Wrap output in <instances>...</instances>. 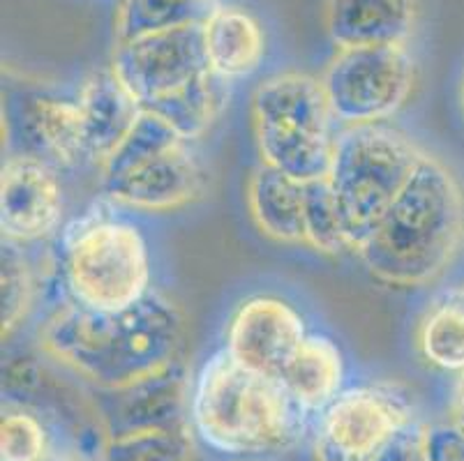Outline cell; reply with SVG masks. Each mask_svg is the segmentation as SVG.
<instances>
[{
	"label": "cell",
	"instance_id": "1",
	"mask_svg": "<svg viewBox=\"0 0 464 461\" xmlns=\"http://www.w3.org/2000/svg\"><path fill=\"white\" fill-rule=\"evenodd\" d=\"M185 314L150 291L121 312H92L70 303L40 330L46 358L97 390H121L183 358Z\"/></svg>",
	"mask_w": 464,
	"mask_h": 461
},
{
	"label": "cell",
	"instance_id": "2",
	"mask_svg": "<svg viewBox=\"0 0 464 461\" xmlns=\"http://www.w3.org/2000/svg\"><path fill=\"white\" fill-rule=\"evenodd\" d=\"M462 245V185L441 159L425 152L407 187L356 254L382 284L420 289L450 268Z\"/></svg>",
	"mask_w": 464,
	"mask_h": 461
},
{
	"label": "cell",
	"instance_id": "3",
	"mask_svg": "<svg viewBox=\"0 0 464 461\" xmlns=\"http://www.w3.org/2000/svg\"><path fill=\"white\" fill-rule=\"evenodd\" d=\"M307 418L280 380L247 370L225 349L204 362L192 383V429L218 455H282L303 437Z\"/></svg>",
	"mask_w": 464,
	"mask_h": 461
},
{
	"label": "cell",
	"instance_id": "4",
	"mask_svg": "<svg viewBox=\"0 0 464 461\" xmlns=\"http://www.w3.org/2000/svg\"><path fill=\"white\" fill-rule=\"evenodd\" d=\"M425 150L388 125L342 127L335 134L328 185L356 252L402 194Z\"/></svg>",
	"mask_w": 464,
	"mask_h": 461
},
{
	"label": "cell",
	"instance_id": "5",
	"mask_svg": "<svg viewBox=\"0 0 464 461\" xmlns=\"http://www.w3.org/2000/svg\"><path fill=\"white\" fill-rule=\"evenodd\" d=\"M58 270L70 303L92 312L128 310L153 291L141 228L107 213H91L67 228Z\"/></svg>",
	"mask_w": 464,
	"mask_h": 461
},
{
	"label": "cell",
	"instance_id": "6",
	"mask_svg": "<svg viewBox=\"0 0 464 461\" xmlns=\"http://www.w3.org/2000/svg\"><path fill=\"white\" fill-rule=\"evenodd\" d=\"M252 130L261 164L312 183L328 176L335 118L319 76L280 72L252 92Z\"/></svg>",
	"mask_w": 464,
	"mask_h": 461
},
{
	"label": "cell",
	"instance_id": "7",
	"mask_svg": "<svg viewBox=\"0 0 464 461\" xmlns=\"http://www.w3.org/2000/svg\"><path fill=\"white\" fill-rule=\"evenodd\" d=\"M322 86L342 127L386 125L411 100L419 67L407 44L337 49Z\"/></svg>",
	"mask_w": 464,
	"mask_h": 461
},
{
	"label": "cell",
	"instance_id": "8",
	"mask_svg": "<svg viewBox=\"0 0 464 461\" xmlns=\"http://www.w3.org/2000/svg\"><path fill=\"white\" fill-rule=\"evenodd\" d=\"M413 418V401L398 386L347 388L319 413L314 459L372 461Z\"/></svg>",
	"mask_w": 464,
	"mask_h": 461
},
{
	"label": "cell",
	"instance_id": "9",
	"mask_svg": "<svg viewBox=\"0 0 464 461\" xmlns=\"http://www.w3.org/2000/svg\"><path fill=\"white\" fill-rule=\"evenodd\" d=\"M201 25L150 33L113 46L109 65L141 107L180 91L208 72Z\"/></svg>",
	"mask_w": 464,
	"mask_h": 461
},
{
	"label": "cell",
	"instance_id": "10",
	"mask_svg": "<svg viewBox=\"0 0 464 461\" xmlns=\"http://www.w3.org/2000/svg\"><path fill=\"white\" fill-rule=\"evenodd\" d=\"M95 406L107 438L137 431L192 429V383L188 365L180 358L128 388L97 390Z\"/></svg>",
	"mask_w": 464,
	"mask_h": 461
},
{
	"label": "cell",
	"instance_id": "11",
	"mask_svg": "<svg viewBox=\"0 0 464 461\" xmlns=\"http://www.w3.org/2000/svg\"><path fill=\"white\" fill-rule=\"evenodd\" d=\"M307 335L305 321L286 300L255 295L231 314L225 351L247 370L277 380Z\"/></svg>",
	"mask_w": 464,
	"mask_h": 461
},
{
	"label": "cell",
	"instance_id": "12",
	"mask_svg": "<svg viewBox=\"0 0 464 461\" xmlns=\"http://www.w3.org/2000/svg\"><path fill=\"white\" fill-rule=\"evenodd\" d=\"M63 187L40 155H10L0 178L3 240L28 245L53 235L63 219Z\"/></svg>",
	"mask_w": 464,
	"mask_h": 461
},
{
	"label": "cell",
	"instance_id": "13",
	"mask_svg": "<svg viewBox=\"0 0 464 461\" xmlns=\"http://www.w3.org/2000/svg\"><path fill=\"white\" fill-rule=\"evenodd\" d=\"M102 192L111 203L134 213H174L204 197L206 171L183 141L102 180Z\"/></svg>",
	"mask_w": 464,
	"mask_h": 461
},
{
	"label": "cell",
	"instance_id": "14",
	"mask_svg": "<svg viewBox=\"0 0 464 461\" xmlns=\"http://www.w3.org/2000/svg\"><path fill=\"white\" fill-rule=\"evenodd\" d=\"M82 111L86 159L102 167L137 125L143 107L125 88L111 65L92 70L77 95Z\"/></svg>",
	"mask_w": 464,
	"mask_h": 461
},
{
	"label": "cell",
	"instance_id": "15",
	"mask_svg": "<svg viewBox=\"0 0 464 461\" xmlns=\"http://www.w3.org/2000/svg\"><path fill=\"white\" fill-rule=\"evenodd\" d=\"M419 0H324L322 21L337 49L407 44Z\"/></svg>",
	"mask_w": 464,
	"mask_h": 461
},
{
	"label": "cell",
	"instance_id": "16",
	"mask_svg": "<svg viewBox=\"0 0 464 461\" xmlns=\"http://www.w3.org/2000/svg\"><path fill=\"white\" fill-rule=\"evenodd\" d=\"M208 70L225 82L255 74L266 58V33L246 7L222 5L201 25Z\"/></svg>",
	"mask_w": 464,
	"mask_h": 461
},
{
	"label": "cell",
	"instance_id": "17",
	"mask_svg": "<svg viewBox=\"0 0 464 461\" xmlns=\"http://www.w3.org/2000/svg\"><path fill=\"white\" fill-rule=\"evenodd\" d=\"M247 210L266 238L305 245V183L273 167H256L247 180Z\"/></svg>",
	"mask_w": 464,
	"mask_h": 461
},
{
	"label": "cell",
	"instance_id": "18",
	"mask_svg": "<svg viewBox=\"0 0 464 461\" xmlns=\"http://www.w3.org/2000/svg\"><path fill=\"white\" fill-rule=\"evenodd\" d=\"M277 380L310 416L322 413L342 392L344 355L331 337L307 335Z\"/></svg>",
	"mask_w": 464,
	"mask_h": 461
},
{
	"label": "cell",
	"instance_id": "19",
	"mask_svg": "<svg viewBox=\"0 0 464 461\" xmlns=\"http://www.w3.org/2000/svg\"><path fill=\"white\" fill-rule=\"evenodd\" d=\"M24 130L40 158L53 167H74L86 158L77 100L58 95L28 97L24 104Z\"/></svg>",
	"mask_w": 464,
	"mask_h": 461
},
{
	"label": "cell",
	"instance_id": "20",
	"mask_svg": "<svg viewBox=\"0 0 464 461\" xmlns=\"http://www.w3.org/2000/svg\"><path fill=\"white\" fill-rule=\"evenodd\" d=\"M227 101H229V82L208 70L180 91L143 109L162 118L185 143H189L208 134L210 127L225 111Z\"/></svg>",
	"mask_w": 464,
	"mask_h": 461
},
{
	"label": "cell",
	"instance_id": "21",
	"mask_svg": "<svg viewBox=\"0 0 464 461\" xmlns=\"http://www.w3.org/2000/svg\"><path fill=\"white\" fill-rule=\"evenodd\" d=\"M416 349L428 365L464 374V286L425 310L416 325Z\"/></svg>",
	"mask_w": 464,
	"mask_h": 461
},
{
	"label": "cell",
	"instance_id": "22",
	"mask_svg": "<svg viewBox=\"0 0 464 461\" xmlns=\"http://www.w3.org/2000/svg\"><path fill=\"white\" fill-rule=\"evenodd\" d=\"M218 5L219 0H118L113 37L121 44L150 33L201 25Z\"/></svg>",
	"mask_w": 464,
	"mask_h": 461
},
{
	"label": "cell",
	"instance_id": "23",
	"mask_svg": "<svg viewBox=\"0 0 464 461\" xmlns=\"http://www.w3.org/2000/svg\"><path fill=\"white\" fill-rule=\"evenodd\" d=\"M3 273H0V323H3V341L10 340L21 325L26 323L37 293V282L33 265L24 254V245L3 240Z\"/></svg>",
	"mask_w": 464,
	"mask_h": 461
},
{
	"label": "cell",
	"instance_id": "24",
	"mask_svg": "<svg viewBox=\"0 0 464 461\" xmlns=\"http://www.w3.org/2000/svg\"><path fill=\"white\" fill-rule=\"evenodd\" d=\"M194 429H155L111 437L100 461H192Z\"/></svg>",
	"mask_w": 464,
	"mask_h": 461
},
{
	"label": "cell",
	"instance_id": "25",
	"mask_svg": "<svg viewBox=\"0 0 464 461\" xmlns=\"http://www.w3.org/2000/svg\"><path fill=\"white\" fill-rule=\"evenodd\" d=\"M305 245L326 256L353 252L326 178L305 183Z\"/></svg>",
	"mask_w": 464,
	"mask_h": 461
},
{
	"label": "cell",
	"instance_id": "26",
	"mask_svg": "<svg viewBox=\"0 0 464 461\" xmlns=\"http://www.w3.org/2000/svg\"><path fill=\"white\" fill-rule=\"evenodd\" d=\"M176 143H183V139H180L162 118L155 116L153 111H146V109H143L137 125H134L132 132L128 134V139H125V141L116 148V152H113L111 158L100 167L102 180H109V178H116L121 176V173L130 171V168L137 167V164L155 158V155L169 150V148H174Z\"/></svg>",
	"mask_w": 464,
	"mask_h": 461
},
{
	"label": "cell",
	"instance_id": "27",
	"mask_svg": "<svg viewBox=\"0 0 464 461\" xmlns=\"http://www.w3.org/2000/svg\"><path fill=\"white\" fill-rule=\"evenodd\" d=\"M3 461H44L52 455L49 431L37 413L28 408H7L0 425Z\"/></svg>",
	"mask_w": 464,
	"mask_h": 461
},
{
	"label": "cell",
	"instance_id": "28",
	"mask_svg": "<svg viewBox=\"0 0 464 461\" xmlns=\"http://www.w3.org/2000/svg\"><path fill=\"white\" fill-rule=\"evenodd\" d=\"M372 461H432L430 427L419 418L409 420Z\"/></svg>",
	"mask_w": 464,
	"mask_h": 461
},
{
	"label": "cell",
	"instance_id": "29",
	"mask_svg": "<svg viewBox=\"0 0 464 461\" xmlns=\"http://www.w3.org/2000/svg\"><path fill=\"white\" fill-rule=\"evenodd\" d=\"M430 452L432 461H464V434L453 425L430 427Z\"/></svg>",
	"mask_w": 464,
	"mask_h": 461
},
{
	"label": "cell",
	"instance_id": "30",
	"mask_svg": "<svg viewBox=\"0 0 464 461\" xmlns=\"http://www.w3.org/2000/svg\"><path fill=\"white\" fill-rule=\"evenodd\" d=\"M450 413H453V422L450 425L464 434V374L459 379L458 388H455V397H453V406H450Z\"/></svg>",
	"mask_w": 464,
	"mask_h": 461
},
{
	"label": "cell",
	"instance_id": "31",
	"mask_svg": "<svg viewBox=\"0 0 464 461\" xmlns=\"http://www.w3.org/2000/svg\"><path fill=\"white\" fill-rule=\"evenodd\" d=\"M44 461H82V459H79V456H70V455H53L52 452V455L46 456Z\"/></svg>",
	"mask_w": 464,
	"mask_h": 461
},
{
	"label": "cell",
	"instance_id": "32",
	"mask_svg": "<svg viewBox=\"0 0 464 461\" xmlns=\"http://www.w3.org/2000/svg\"><path fill=\"white\" fill-rule=\"evenodd\" d=\"M459 100H462V109H464V82H462V91H459Z\"/></svg>",
	"mask_w": 464,
	"mask_h": 461
}]
</instances>
